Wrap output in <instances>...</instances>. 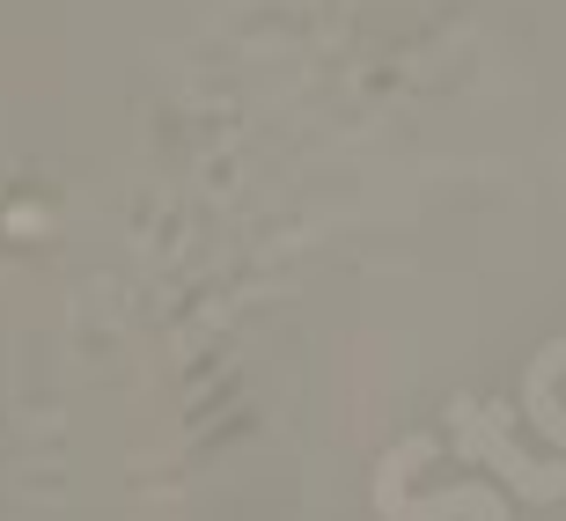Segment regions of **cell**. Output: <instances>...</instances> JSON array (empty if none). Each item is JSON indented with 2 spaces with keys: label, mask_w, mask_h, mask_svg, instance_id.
<instances>
[{
  "label": "cell",
  "mask_w": 566,
  "mask_h": 521,
  "mask_svg": "<svg viewBox=\"0 0 566 521\" xmlns=\"http://www.w3.org/2000/svg\"><path fill=\"white\" fill-rule=\"evenodd\" d=\"M449 456L479 462L493 478H507V492L523 507L566 500V462H537L530 448H515V404H485V396H457L449 404Z\"/></svg>",
  "instance_id": "6da1fadb"
},
{
  "label": "cell",
  "mask_w": 566,
  "mask_h": 521,
  "mask_svg": "<svg viewBox=\"0 0 566 521\" xmlns=\"http://www.w3.org/2000/svg\"><path fill=\"white\" fill-rule=\"evenodd\" d=\"M376 514L382 521H515L501 492L485 485H434V492H412V470H405V448L376 462Z\"/></svg>",
  "instance_id": "7a4b0ae2"
},
{
  "label": "cell",
  "mask_w": 566,
  "mask_h": 521,
  "mask_svg": "<svg viewBox=\"0 0 566 521\" xmlns=\"http://www.w3.org/2000/svg\"><path fill=\"white\" fill-rule=\"evenodd\" d=\"M515 412L566 456V338H552L545 353L523 368V404H515Z\"/></svg>",
  "instance_id": "3957f363"
}]
</instances>
